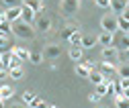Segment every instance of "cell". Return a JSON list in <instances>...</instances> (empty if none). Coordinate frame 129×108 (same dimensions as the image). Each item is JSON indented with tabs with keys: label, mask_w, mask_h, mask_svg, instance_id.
Here are the masks:
<instances>
[{
	"label": "cell",
	"mask_w": 129,
	"mask_h": 108,
	"mask_svg": "<svg viewBox=\"0 0 129 108\" xmlns=\"http://www.w3.org/2000/svg\"><path fill=\"white\" fill-rule=\"evenodd\" d=\"M78 4H80V0H61V12H63V17H72V14L78 10Z\"/></svg>",
	"instance_id": "cell-7"
},
{
	"label": "cell",
	"mask_w": 129,
	"mask_h": 108,
	"mask_svg": "<svg viewBox=\"0 0 129 108\" xmlns=\"http://www.w3.org/2000/svg\"><path fill=\"white\" fill-rule=\"evenodd\" d=\"M41 53H43V59H57L59 53H61V47L55 43H49V45H45V49Z\"/></svg>",
	"instance_id": "cell-6"
},
{
	"label": "cell",
	"mask_w": 129,
	"mask_h": 108,
	"mask_svg": "<svg viewBox=\"0 0 129 108\" xmlns=\"http://www.w3.org/2000/svg\"><path fill=\"white\" fill-rule=\"evenodd\" d=\"M88 100H90V102H99V100H101V96L96 94V92H90V94H88Z\"/></svg>",
	"instance_id": "cell-35"
},
{
	"label": "cell",
	"mask_w": 129,
	"mask_h": 108,
	"mask_svg": "<svg viewBox=\"0 0 129 108\" xmlns=\"http://www.w3.org/2000/svg\"><path fill=\"white\" fill-rule=\"evenodd\" d=\"M35 98H37V96H35V92H33V90H27V92H23V102H25V104H31Z\"/></svg>",
	"instance_id": "cell-28"
},
{
	"label": "cell",
	"mask_w": 129,
	"mask_h": 108,
	"mask_svg": "<svg viewBox=\"0 0 129 108\" xmlns=\"http://www.w3.org/2000/svg\"><path fill=\"white\" fill-rule=\"evenodd\" d=\"M88 80H90L94 86H99V84H103V82H105V75H103L99 69H92V71H90V75H88Z\"/></svg>",
	"instance_id": "cell-19"
},
{
	"label": "cell",
	"mask_w": 129,
	"mask_h": 108,
	"mask_svg": "<svg viewBox=\"0 0 129 108\" xmlns=\"http://www.w3.org/2000/svg\"><path fill=\"white\" fill-rule=\"evenodd\" d=\"M115 104H117V108H129V100L121 94V96H115Z\"/></svg>",
	"instance_id": "cell-27"
},
{
	"label": "cell",
	"mask_w": 129,
	"mask_h": 108,
	"mask_svg": "<svg viewBox=\"0 0 129 108\" xmlns=\"http://www.w3.org/2000/svg\"><path fill=\"white\" fill-rule=\"evenodd\" d=\"M51 27H53V23H51V19H49V17H45V14L37 17V21H35V29L39 31V33H49Z\"/></svg>",
	"instance_id": "cell-5"
},
{
	"label": "cell",
	"mask_w": 129,
	"mask_h": 108,
	"mask_svg": "<svg viewBox=\"0 0 129 108\" xmlns=\"http://www.w3.org/2000/svg\"><path fill=\"white\" fill-rule=\"evenodd\" d=\"M117 27H119V31H123V33H129V21H125L123 17H117Z\"/></svg>",
	"instance_id": "cell-26"
},
{
	"label": "cell",
	"mask_w": 129,
	"mask_h": 108,
	"mask_svg": "<svg viewBox=\"0 0 129 108\" xmlns=\"http://www.w3.org/2000/svg\"><path fill=\"white\" fill-rule=\"evenodd\" d=\"M94 4L99 6V8H105V10H109V6H111V0H94Z\"/></svg>",
	"instance_id": "cell-33"
},
{
	"label": "cell",
	"mask_w": 129,
	"mask_h": 108,
	"mask_svg": "<svg viewBox=\"0 0 129 108\" xmlns=\"http://www.w3.org/2000/svg\"><path fill=\"white\" fill-rule=\"evenodd\" d=\"M96 43H101L103 47H111V45H115V35H111V33H103L96 37Z\"/></svg>",
	"instance_id": "cell-8"
},
{
	"label": "cell",
	"mask_w": 129,
	"mask_h": 108,
	"mask_svg": "<svg viewBox=\"0 0 129 108\" xmlns=\"http://www.w3.org/2000/svg\"><path fill=\"white\" fill-rule=\"evenodd\" d=\"M94 92H96V94H99L101 98H105V96H107V86H105V82L96 86V90H94Z\"/></svg>",
	"instance_id": "cell-32"
},
{
	"label": "cell",
	"mask_w": 129,
	"mask_h": 108,
	"mask_svg": "<svg viewBox=\"0 0 129 108\" xmlns=\"http://www.w3.org/2000/svg\"><path fill=\"white\" fill-rule=\"evenodd\" d=\"M94 45H96V37L94 35H82V43H80L82 49H92Z\"/></svg>",
	"instance_id": "cell-15"
},
{
	"label": "cell",
	"mask_w": 129,
	"mask_h": 108,
	"mask_svg": "<svg viewBox=\"0 0 129 108\" xmlns=\"http://www.w3.org/2000/svg\"><path fill=\"white\" fill-rule=\"evenodd\" d=\"M29 61L33 65H39L41 61H43V53L41 51H31V55H29Z\"/></svg>",
	"instance_id": "cell-24"
},
{
	"label": "cell",
	"mask_w": 129,
	"mask_h": 108,
	"mask_svg": "<svg viewBox=\"0 0 129 108\" xmlns=\"http://www.w3.org/2000/svg\"><path fill=\"white\" fill-rule=\"evenodd\" d=\"M2 4L6 8H12V6H23V0H2Z\"/></svg>",
	"instance_id": "cell-31"
},
{
	"label": "cell",
	"mask_w": 129,
	"mask_h": 108,
	"mask_svg": "<svg viewBox=\"0 0 129 108\" xmlns=\"http://www.w3.org/2000/svg\"><path fill=\"white\" fill-rule=\"evenodd\" d=\"M123 96H125V98L129 100V88H127V90H123Z\"/></svg>",
	"instance_id": "cell-37"
},
{
	"label": "cell",
	"mask_w": 129,
	"mask_h": 108,
	"mask_svg": "<svg viewBox=\"0 0 129 108\" xmlns=\"http://www.w3.org/2000/svg\"><path fill=\"white\" fill-rule=\"evenodd\" d=\"M14 96V88L12 86H0V100H10Z\"/></svg>",
	"instance_id": "cell-16"
},
{
	"label": "cell",
	"mask_w": 129,
	"mask_h": 108,
	"mask_svg": "<svg viewBox=\"0 0 129 108\" xmlns=\"http://www.w3.org/2000/svg\"><path fill=\"white\" fill-rule=\"evenodd\" d=\"M125 55H127V57H129V49H127V51H125Z\"/></svg>",
	"instance_id": "cell-42"
},
{
	"label": "cell",
	"mask_w": 129,
	"mask_h": 108,
	"mask_svg": "<svg viewBox=\"0 0 129 108\" xmlns=\"http://www.w3.org/2000/svg\"><path fill=\"white\" fill-rule=\"evenodd\" d=\"M117 75H119V78H129V61L117 65Z\"/></svg>",
	"instance_id": "cell-21"
},
{
	"label": "cell",
	"mask_w": 129,
	"mask_h": 108,
	"mask_svg": "<svg viewBox=\"0 0 129 108\" xmlns=\"http://www.w3.org/2000/svg\"><path fill=\"white\" fill-rule=\"evenodd\" d=\"M12 25V35H17L19 39H33L35 37V27L33 25H29V23H25V21H14V23H10Z\"/></svg>",
	"instance_id": "cell-1"
},
{
	"label": "cell",
	"mask_w": 129,
	"mask_h": 108,
	"mask_svg": "<svg viewBox=\"0 0 129 108\" xmlns=\"http://www.w3.org/2000/svg\"><path fill=\"white\" fill-rule=\"evenodd\" d=\"M0 65H2V53H0Z\"/></svg>",
	"instance_id": "cell-40"
},
{
	"label": "cell",
	"mask_w": 129,
	"mask_h": 108,
	"mask_svg": "<svg viewBox=\"0 0 129 108\" xmlns=\"http://www.w3.org/2000/svg\"><path fill=\"white\" fill-rule=\"evenodd\" d=\"M8 78V69L6 67H2V65H0V82H4Z\"/></svg>",
	"instance_id": "cell-34"
},
{
	"label": "cell",
	"mask_w": 129,
	"mask_h": 108,
	"mask_svg": "<svg viewBox=\"0 0 129 108\" xmlns=\"http://www.w3.org/2000/svg\"><path fill=\"white\" fill-rule=\"evenodd\" d=\"M76 31H78V23H74V21H72V23H68L66 27L61 29L59 37H61L63 41H68V39H70V35H72V33H76Z\"/></svg>",
	"instance_id": "cell-11"
},
{
	"label": "cell",
	"mask_w": 129,
	"mask_h": 108,
	"mask_svg": "<svg viewBox=\"0 0 129 108\" xmlns=\"http://www.w3.org/2000/svg\"><path fill=\"white\" fill-rule=\"evenodd\" d=\"M10 108H23V106H21V104H14V106H10Z\"/></svg>",
	"instance_id": "cell-38"
},
{
	"label": "cell",
	"mask_w": 129,
	"mask_h": 108,
	"mask_svg": "<svg viewBox=\"0 0 129 108\" xmlns=\"http://www.w3.org/2000/svg\"><path fill=\"white\" fill-rule=\"evenodd\" d=\"M35 19H37V14H35V10H31L29 6H25V4H23V12H21V21H25V23H29V25H33V23H35Z\"/></svg>",
	"instance_id": "cell-9"
},
{
	"label": "cell",
	"mask_w": 129,
	"mask_h": 108,
	"mask_svg": "<svg viewBox=\"0 0 129 108\" xmlns=\"http://www.w3.org/2000/svg\"><path fill=\"white\" fill-rule=\"evenodd\" d=\"M125 4H127V0H111V6H109V10H113V14H119L125 10Z\"/></svg>",
	"instance_id": "cell-13"
},
{
	"label": "cell",
	"mask_w": 129,
	"mask_h": 108,
	"mask_svg": "<svg viewBox=\"0 0 129 108\" xmlns=\"http://www.w3.org/2000/svg\"><path fill=\"white\" fill-rule=\"evenodd\" d=\"M12 53L17 55L21 61L29 59V55H31V51H29V49H25V47H19V45H14V47H12Z\"/></svg>",
	"instance_id": "cell-18"
},
{
	"label": "cell",
	"mask_w": 129,
	"mask_h": 108,
	"mask_svg": "<svg viewBox=\"0 0 129 108\" xmlns=\"http://www.w3.org/2000/svg\"><path fill=\"white\" fill-rule=\"evenodd\" d=\"M10 33H12V25H10L8 21H2V23H0V35L8 37Z\"/></svg>",
	"instance_id": "cell-25"
},
{
	"label": "cell",
	"mask_w": 129,
	"mask_h": 108,
	"mask_svg": "<svg viewBox=\"0 0 129 108\" xmlns=\"http://www.w3.org/2000/svg\"><path fill=\"white\" fill-rule=\"evenodd\" d=\"M127 35H129V33H127Z\"/></svg>",
	"instance_id": "cell-44"
},
{
	"label": "cell",
	"mask_w": 129,
	"mask_h": 108,
	"mask_svg": "<svg viewBox=\"0 0 129 108\" xmlns=\"http://www.w3.org/2000/svg\"><path fill=\"white\" fill-rule=\"evenodd\" d=\"M68 55H70L72 61L80 63V61H82V55H84V49H82V47H70V49H68Z\"/></svg>",
	"instance_id": "cell-14"
},
{
	"label": "cell",
	"mask_w": 129,
	"mask_h": 108,
	"mask_svg": "<svg viewBox=\"0 0 129 108\" xmlns=\"http://www.w3.org/2000/svg\"><path fill=\"white\" fill-rule=\"evenodd\" d=\"M23 4H25V6H29L31 10H35V14H39V12H43V10H45L43 0H23Z\"/></svg>",
	"instance_id": "cell-12"
},
{
	"label": "cell",
	"mask_w": 129,
	"mask_h": 108,
	"mask_svg": "<svg viewBox=\"0 0 129 108\" xmlns=\"http://www.w3.org/2000/svg\"><path fill=\"white\" fill-rule=\"evenodd\" d=\"M47 106H49V104H47L45 100H41V98H35L33 102L29 104V108H47Z\"/></svg>",
	"instance_id": "cell-30"
},
{
	"label": "cell",
	"mask_w": 129,
	"mask_h": 108,
	"mask_svg": "<svg viewBox=\"0 0 129 108\" xmlns=\"http://www.w3.org/2000/svg\"><path fill=\"white\" fill-rule=\"evenodd\" d=\"M117 49H119V51H127V49H129V35H127V33L121 37V43H119Z\"/></svg>",
	"instance_id": "cell-29"
},
{
	"label": "cell",
	"mask_w": 129,
	"mask_h": 108,
	"mask_svg": "<svg viewBox=\"0 0 129 108\" xmlns=\"http://www.w3.org/2000/svg\"><path fill=\"white\" fill-rule=\"evenodd\" d=\"M21 12H23V6H12V8H6V21L8 23H14L21 19Z\"/></svg>",
	"instance_id": "cell-10"
},
{
	"label": "cell",
	"mask_w": 129,
	"mask_h": 108,
	"mask_svg": "<svg viewBox=\"0 0 129 108\" xmlns=\"http://www.w3.org/2000/svg\"><path fill=\"white\" fill-rule=\"evenodd\" d=\"M68 43H70V47H80V43H82V33H80V31L72 33L70 39H68Z\"/></svg>",
	"instance_id": "cell-20"
},
{
	"label": "cell",
	"mask_w": 129,
	"mask_h": 108,
	"mask_svg": "<svg viewBox=\"0 0 129 108\" xmlns=\"http://www.w3.org/2000/svg\"><path fill=\"white\" fill-rule=\"evenodd\" d=\"M103 61H109V63H117L119 59V49L117 45H111V47H103Z\"/></svg>",
	"instance_id": "cell-3"
},
{
	"label": "cell",
	"mask_w": 129,
	"mask_h": 108,
	"mask_svg": "<svg viewBox=\"0 0 129 108\" xmlns=\"http://www.w3.org/2000/svg\"><path fill=\"white\" fill-rule=\"evenodd\" d=\"M101 27H103V31H105V33L115 35L117 31H119V27H117V14H113V12L105 14V17L101 19Z\"/></svg>",
	"instance_id": "cell-2"
},
{
	"label": "cell",
	"mask_w": 129,
	"mask_h": 108,
	"mask_svg": "<svg viewBox=\"0 0 129 108\" xmlns=\"http://www.w3.org/2000/svg\"><path fill=\"white\" fill-rule=\"evenodd\" d=\"M90 71H92V69H88V67L82 63V61H80V63H76V73L80 75V78H88Z\"/></svg>",
	"instance_id": "cell-22"
},
{
	"label": "cell",
	"mask_w": 129,
	"mask_h": 108,
	"mask_svg": "<svg viewBox=\"0 0 129 108\" xmlns=\"http://www.w3.org/2000/svg\"><path fill=\"white\" fill-rule=\"evenodd\" d=\"M23 75H25L23 67H17V69H8V78H10V80H14V82L23 80Z\"/></svg>",
	"instance_id": "cell-23"
},
{
	"label": "cell",
	"mask_w": 129,
	"mask_h": 108,
	"mask_svg": "<svg viewBox=\"0 0 129 108\" xmlns=\"http://www.w3.org/2000/svg\"><path fill=\"white\" fill-rule=\"evenodd\" d=\"M12 47L14 45L10 43V39L4 37V35H0V53H8V51H12Z\"/></svg>",
	"instance_id": "cell-17"
},
{
	"label": "cell",
	"mask_w": 129,
	"mask_h": 108,
	"mask_svg": "<svg viewBox=\"0 0 129 108\" xmlns=\"http://www.w3.org/2000/svg\"><path fill=\"white\" fill-rule=\"evenodd\" d=\"M0 23H2V21H0Z\"/></svg>",
	"instance_id": "cell-43"
},
{
	"label": "cell",
	"mask_w": 129,
	"mask_h": 108,
	"mask_svg": "<svg viewBox=\"0 0 129 108\" xmlns=\"http://www.w3.org/2000/svg\"><path fill=\"white\" fill-rule=\"evenodd\" d=\"M125 10H129V0H127V4H125Z\"/></svg>",
	"instance_id": "cell-39"
},
{
	"label": "cell",
	"mask_w": 129,
	"mask_h": 108,
	"mask_svg": "<svg viewBox=\"0 0 129 108\" xmlns=\"http://www.w3.org/2000/svg\"><path fill=\"white\" fill-rule=\"evenodd\" d=\"M119 17H123V19H125V21H129V10H123V12H121V14H119Z\"/></svg>",
	"instance_id": "cell-36"
},
{
	"label": "cell",
	"mask_w": 129,
	"mask_h": 108,
	"mask_svg": "<svg viewBox=\"0 0 129 108\" xmlns=\"http://www.w3.org/2000/svg\"><path fill=\"white\" fill-rule=\"evenodd\" d=\"M96 108H109V106H96Z\"/></svg>",
	"instance_id": "cell-41"
},
{
	"label": "cell",
	"mask_w": 129,
	"mask_h": 108,
	"mask_svg": "<svg viewBox=\"0 0 129 108\" xmlns=\"http://www.w3.org/2000/svg\"><path fill=\"white\" fill-rule=\"evenodd\" d=\"M99 71L105 75L107 80H115V75H117V63H109V61H103V63L99 65Z\"/></svg>",
	"instance_id": "cell-4"
}]
</instances>
